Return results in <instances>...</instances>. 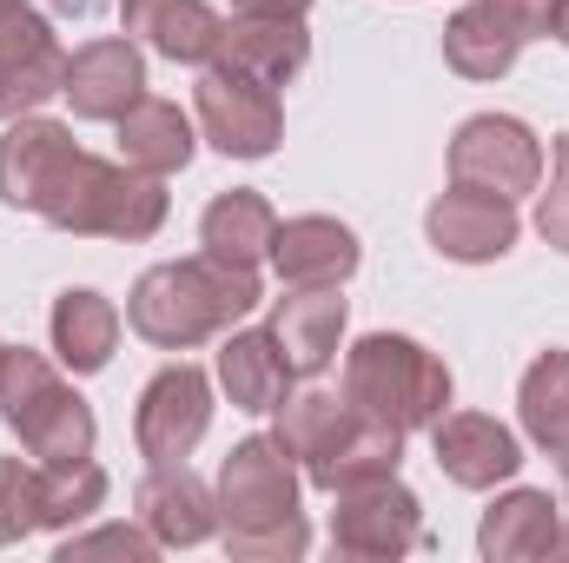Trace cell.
Listing matches in <instances>:
<instances>
[{
  "instance_id": "d4e9b609",
  "label": "cell",
  "mask_w": 569,
  "mask_h": 563,
  "mask_svg": "<svg viewBox=\"0 0 569 563\" xmlns=\"http://www.w3.org/2000/svg\"><path fill=\"white\" fill-rule=\"evenodd\" d=\"M192 152H199V134L172 100L146 93L140 107H127V120H120V159L127 166H140L152 179H172V172L192 166Z\"/></svg>"
},
{
  "instance_id": "484cf974",
  "label": "cell",
  "mask_w": 569,
  "mask_h": 563,
  "mask_svg": "<svg viewBox=\"0 0 569 563\" xmlns=\"http://www.w3.org/2000/svg\"><path fill=\"white\" fill-rule=\"evenodd\" d=\"M405 471V431H391V424L365 418L345 431V444L331 451V457H318L311 471H305V484L311 491H325V497H338V491H351V484H371V477H398Z\"/></svg>"
},
{
  "instance_id": "7402d4cb",
  "label": "cell",
  "mask_w": 569,
  "mask_h": 563,
  "mask_svg": "<svg viewBox=\"0 0 569 563\" xmlns=\"http://www.w3.org/2000/svg\"><path fill=\"white\" fill-rule=\"evenodd\" d=\"M120 27L140 33L146 47L172 67H206L219 47L226 13H212L206 0H120Z\"/></svg>"
},
{
  "instance_id": "d6986e66",
  "label": "cell",
  "mask_w": 569,
  "mask_h": 563,
  "mask_svg": "<svg viewBox=\"0 0 569 563\" xmlns=\"http://www.w3.org/2000/svg\"><path fill=\"white\" fill-rule=\"evenodd\" d=\"M358 233L331 213H298L272 233V273L284 285H345L358 273Z\"/></svg>"
},
{
  "instance_id": "44dd1931",
  "label": "cell",
  "mask_w": 569,
  "mask_h": 563,
  "mask_svg": "<svg viewBox=\"0 0 569 563\" xmlns=\"http://www.w3.org/2000/svg\"><path fill=\"white\" fill-rule=\"evenodd\" d=\"M47 332H53V358H60L73 378H93V372H107L113 352H120V305H113L107 292H93V285H67V292L53 298Z\"/></svg>"
},
{
  "instance_id": "9a60e30c",
  "label": "cell",
  "mask_w": 569,
  "mask_h": 563,
  "mask_svg": "<svg viewBox=\"0 0 569 563\" xmlns=\"http://www.w3.org/2000/svg\"><path fill=\"white\" fill-rule=\"evenodd\" d=\"M345 318L351 305L338 298V285H284V298H272L266 332L279 338L291 378H325L345 352Z\"/></svg>"
},
{
  "instance_id": "d590c367",
  "label": "cell",
  "mask_w": 569,
  "mask_h": 563,
  "mask_svg": "<svg viewBox=\"0 0 569 563\" xmlns=\"http://www.w3.org/2000/svg\"><path fill=\"white\" fill-rule=\"evenodd\" d=\"M557 511H563V557H569V477H563V497H557Z\"/></svg>"
},
{
  "instance_id": "cb8c5ba5",
  "label": "cell",
  "mask_w": 569,
  "mask_h": 563,
  "mask_svg": "<svg viewBox=\"0 0 569 563\" xmlns=\"http://www.w3.org/2000/svg\"><path fill=\"white\" fill-rule=\"evenodd\" d=\"M517 418H523V437L569 477V352L563 345L537 352V365L523 372V385H517Z\"/></svg>"
},
{
  "instance_id": "4fadbf2b",
  "label": "cell",
  "mask_w": 569,
  "mask_h": 563,
  "mask_svg": "<svg viewBox=\"0 0 569 563\" xmlns=\"http://www.w3.org/2000/svg\"><path fill=\"white\" fill-rule=\"evenodd\" d=\"M133 517L159 551H192L219 537V491L192 464H146V477L133 484Z\"/></svg>"
},
{
  "instance_id": "7c38bea8",
  "label": "cell",
  "mask_w": 569,
  "mask_h": 563,
  "mask_svg": "<svg viewBox=\"0 0 569 563\" xmlns=\"http://www.w3.org/2000/svg\"><path fill=\"white\" fill-rule=\"evenodd\" d=\"M517 233H523L517 199H497V192L450 186V192H437L425 206V239L457 266H497L517 246Z\"/></svg>"
},
{
  "instance_id": "ac0fdd59",
  "label": "cell",
  "mask_w": 569,
  "mask_h": 563,
  "mask_svg": "<svg viewBox=\"0 0 569 563\" xmlns=\"http://www.w3.org/2000/svg\"><path fill=\"white\" fill-rule=\"evenodd\" d=\"M311 60V33L305 20H259V13H226L219 27V47L206 67H232V73H252L266 87H284L298 80Z\"/></svg>"
},
{
  "instance_id": "277c9868",
  "label": "cell",
  "mask_w": 569,
  "mask_h": 563,
  "mask_svg": "<svg viewBox=\"0 0 569 563\" xmlns=\"http://www.w3.org/2000/svg\"><path fill=\"white\" fill-rule=\"evenodd\" d=\"M365 418L391 431H430L450 412V365L418 345L411 332H371L345 352V385H338Z\"/></svg>"
},
{
  "instance_id": "3957f363",
  "label": "cell",
  "mask_w": 569,
  "mask_h": 563,
  "mask_svg": "<svg viewBox=\"0 0 569 563\" xmlns=\"http://www.w3.org/2000/svg\"><path fill=\"white\" fill-rule=\"evenodd\" d=\"M172 199H166V179H152L127 159H100V152H73L67 172L53 179V192L40 199V219L53 233H73V239H127L140 246L166 226Z\"/></svg>"
},
{
  "instance_id": "836d02e7",
  "label": "cell",
  "mask_w": 569,
  "mask_h": 563,
  "mask_svg": "<svg viewBox=\"0 0 569 563\" xmlns=\"http://www.w3.org/2000/svg\"><path fill=\"white\" fill-rule=\"evenodd\" d=\"M226 13H259V20H305L311 0H226Z\"/></svg>"
},
{
  "instance_id": "1f68e13d",
  "label": "cell",
  "mask_w": 569,
  "mask_h": 563,
  "mask_svg": "<svg viewBox=\"0 0 569 563\" xmlns=\"http://www.w3.org/2000/svg\"><path fill=\"white\" fill-rule=\"evenodd\" d=\"M537 233L569 259V140H550V186L537 192Z\"/></svg>"
},
{
  "instance_id": "f546056e",
  "label": "cell",
  "mask_w": 569,
  "mask_h": 563,
  "mask_svg": "<svg viewBox=\"0 0 569 563\" xmlns=\"http://www.w3.org/2000/svg\"><path fill=\"white\" fill-rule=\"evenodd\" d=\"M40 531V464L0 457V551Z\"/></svg>"
},
{
  "instance_id": "d6a6232c",
  "label": "cell",
  "mask_w": 569,
  "mask_h": 563,
  "mask_svg": "<svg viewBox=\"0 0 569 563\" xmlns=\"http://www.w3.org/2000/svg\"><path fill=\"white\" fill-rule=\"evenodd\" d=\"M477 7H483L497 27H510L523 47H530V40H543V33L557 27V0H477Z\"/></svg>"
},
{
  "instance_id": "4dcf8cb0",
  "label": "cell",
  "mask_w": 569,
  "mask_h": 563,
  "mask_svg": "<svg viewBox=\"0 0 569 563\" xmlns=\"http://www.w3.org/2000/svg\"><path fill=\"white\" fill-rule=\"evenodd\" d=\"M80 557H133V563H152L159 544L140 517L133 524H100V531H67L60 537V563H80Z\"/></svg>"
},
{
  "instance_id": "8992f818",
  "label": "cell",
  "mask_w": 569,
  "mask_h": 563,
  "mask_svg": "<svg viewBox=\"0 0 569 563\" xmlns=\"http://www.w3.org/2000/svg\"><path fill=\"white\" fill-rule=\"evenodd\" d=\"M331 551L338 557H358V563H391V557H411L425 551L430 531H425V504L405 477H371V484H351L331 497Z\"/></svg>"
},
{
  "instance_id": "7a4b0ae2",
  "label": "cell",
  "mask_w": 569,
  "mask_h": 563,
  "mask_svg": "<svg viewBox=\"0 0 569 563\" xmlns=\"http://www.w3.org/2000/svg\"><path fill=\"white\" fill-rule=\"evenodd\" d=\"M259 305H266L259 266H232V259L192 253V259L146 266L140 279H133L127 325L140 332L146 345H159V352H192L206 338H226Z\"/></svg>"
},
{
  "instance_id": "6da1fadb",
  "label": "cell",
  "mask_w": 569,
  "mask_h": 563,
  "mask_svg": "<svg viewBox=\"0 0 569 563\" xmlns=\"http://www.w3.org/2000/svg\"><path fill=\"white\" fill-rule=\"evenodd\" d=\"M219 544L239 563H298L311 551V524L298 511L305 471L279 437H239L219 464Z\"/></svg>"
},
{
  "instance_id": "5bb4252c",
  "label": "cell",
  "mask_w": 569,
  "mask_h": 563,
  "mask_svg": "<svg viewBox=\"0 0 569 563\" xmlns=\"http://www.w3.org/2000/svg\"><path fill=\"white\" fill-rule=\"evenodd\" d=\"M430 457L457 491H497L523 471V444L490 412H443L430 424Z\"/></svg>"
},
{
  "instance_id": "2e32d148",
  "label": "cell",
  "mask_w": 569,
  "mask_h": 563,
  "mask_svg": "<svg viewBox=\"0 0 569 563\" xmlns=\"http://www.w3.org/2000/svg\"><path fill=\"white\" fill-rule=\"evenodd\" d=\"M73 152H80V140L67 120H47V113L7 120V134H0V206L40 213V199L53 192V179L67 172Z\"/></svg>"
},
{
  "instance_id": "ba28073f",
  "label": "cell",
  "mask_w": 569,
  "mask_h": 563,
  "mask_svg": "<svg viewBox=\"0 0 569 563\" xmlns=\"http://www.w3.org/2000/svg\"><path fill=\"white\" fill-rule=\"evenodd\" d=\"M192 113H199V134L219 146L226 159H272L284 140L279 87H266L252 73H232V67H206L199 73Z\"/></svg>"
},
{
  "instance_id": "30bf717a",
  "label": "cell",
  "mask_w": 569,
  "mask_h": 563,
  "mask_svg": "<svg viewBox=\"0 0 569 563\" xmlns=\"http://www.w3.org/2000/svg\"><path fill=\"white\" fill-rule=\"evenodd\" d=\"M67 87V47L33 0H0V120L40 113Z\"/></svg>"
},
{
  "instance_id": "83f0119b",
  "label": "cell",
  "mask_w": 569,
  "mask_h": 563,
  "mask_svg": "<svg viewBox=\"0 0 569 563\" xmlns=\"http://www.w3.org/2000/svg\"><path fill=\"white\" fill-rule=\"evenodd\" d=\"M517 53H523V40H517L510 27H497L477 0L443 20V60H450V73H463V80H503V73L517 67Z\"/></svg>"
},
{
  "instance_id": "52a82bcc",
  "label": "cell",
  "mask_w": 569,
  "mask_h": 563,
  "mask_svg": "<svg viewBox=\"0 0 569 563\" xmlns=\"http://www.w3.org/2000/svg\"><path fill=\"white\" fill-rule=\"evenodd\" d=\"M450 186L523 199L543 186V140L517 113H470L450 134Z\"/></svg>"
},
{
  "instance_id": "e0dca14e",
  "label": "cell",
  "mask_w": 569,
  "mask_h": 563,
  "mask_svg": "<svg viewBox=\"0 0 569 563\" xmlns=\"http://www.w3.org/2000/svg\"><path fill=\"white\" fill-rule=\"evenodd\" d=\"M212 378H219V392L232 398V412H252V418H272L284 405V392L298 385L291 365H284V352H279V338H272L266 325H232V332L219 338Z\"/></svg>"
},
{
  "instance_id": "e575fe53",
  "label": "cell",
  "mask_w": 569,
  "mask_h": 563,
  "mask_svg": "<svg viewBox=\"0 0 569 563\" xmlns=\"http://www.w3.org/2000/svg\"><path fill=\"white\" fill-rule=\"evenodd\" d=\"M550 33H557V40L569 47V0H557V27H550Z\"/></svg>"
},
{
  "instance_id": "ffe728a7",
  "label": "cell",
  "mask_w": 569,
  "mask_h": 563,
  "mask_svg": "<svg viewBox=\"0 0 569 563\" xmlns=\"http://www.w3.org/2000/svg\"><path fill=\"white\" fill-rule=\"evenodd\" d=\"M477 551L490 563H530V557H563V511L550 491H503L483 524H477Z\"/></svg>"
},
{
  "instance_id": "5b68a950",
  "label": "cell",
  "mask_w": 569,
  "mask_h": 563,
  "mask_svg": "<svg viewBox=\"0 0 569 563\" xmlns=\"http://www.w3.org/2000/svg\"><path fill=\"white\" fill-rule=\"evenodd\" d=\"M0 424L20 437L33 464H80L100 444L93 405L60 378L47 352L27 345H0Z\"/></svg>"
},
{
  "instance_id": "603a6c76",
  "label": "cell",
  "mask_w": 569,
  "mask_h": 563,
  "mask_svg": "<svg viewBox=\"0 0 569 563\" xmlns=\"http://www.w3.org/2000/svg\"><path fill=\"white\" fill-rule=\"evenodd\" d=\"M272 233H279V213L252 186H232V192H219L199 213V253L232 259V266H266L272 259Z\"/></svg>"
},
{
  "instance_id": "9c48e42d",
  "label": "cell",
  "mask_w": 569,
  "mask_h": 563,
  "mask_svg": "<svg viewBox=\"0 0 569 563\" xmlns=\"http://www.w3.org/2000/svg\"><path fill=\"white\" fill-rule=\"evenodd\" d=\"M212 431V378L199 365H159L133 405V444L146 464H186Z\"/></svg>"
},
{
  "instance_id": "f1b7e54d",
  "label": "cell",
  "mask_w": 569,
  "mask_h": 563,
  "mask_svg": "<svg viewBox=\"0 0 569 563\" xmlns=\"http://www.w3.org/2000/svg\"><path fill=\"white\" fill-rule=\"evenodd\" d=\"M107 471L93 457L80 464H40V531H80L107 504Z\"/></svg>"
},
{
  "instance_id": "8fae6325",
  "label": "cell",
  "mask_w": 569,
  "mask_h": 563,
  "mask_svg": "<svg viewBox=\"0 0 569 563\" xmlns=\"http://www.w3.org/2000/svg\"><path fill=\"white\" fill-rule=\"evenodd\" d=\"M60 100L73 107V120L120 127L127 107L146 100V53L133 47V33H107V40H87L80 53H67V87H60Z\"/></svg>"
},
{
  "instance_id": "4316f807",
  "label": "cell",
  "mask_w": 569,
  "mask_h": 563,
  "mask_svg": "<svg viewBox=\"0 0 569 563\" xmlns=\"http://www.w3.org/2000/svg\"><path fill=\"white\" fill-rule=\"evenodd\" d=\"M358 424V405L345 392H284V405L272 412V437L298 457V471H311L318 457H331L345 444V431Z\"/></svg>"
}]
</instances>
